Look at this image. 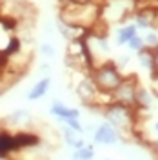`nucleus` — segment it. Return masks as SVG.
Wrapping results in <instances>:
<instances>
[{"instance_id":"1","label":"nucleus","mask_w":158,"mask_h":160,"mask_svg":"<svg viewBox=\"0 0 158 160\" xmlns=\"http://www.w3.org/2000/svg\"><path fill=\"white\" fill-rule=\"evenodd\" d=\"M104 115H106V118L107 122L115 128L116 131H129L133 128V122H135V113H133V108L131 106H126V104H122V102H111L106 106V109H104Z\"/></svg>"},{"instance_id":"2","label":"nucleus","mask_w":158,"mask_h":160,"mask_svg":"<svg viewBox=\"0 0 158 160\" xmlns=\"http://www.w3.org/2000/svg\"><path fill=\"white\" fill-rule=\"evenodd\" d=\"M95 82L98 86L100 91H106V93H113L120 86V82L124 80L122 77V71L115 62H106L104 66H100L95 69Z\"/></svg>"},{"instance_id":"3","label":"nucleus","mask_w":158,"mask_h":160,"mask_svg":"<svg viewBox=\"0 0 158 160\" xmlns=\"http://www.w3.org/2000/svg\"><path fill=\"white\" fill-rule=\"evenodd\" d=\"M136 80L133 77H124V80L120 82V86L113 91L111 95L115 97L116 102H122L126 106H131V108H136Z\"/></svg>"},{"instance_id":"4","label":"nucleus","mask_w":158,"mask_h":160,"mask_svg":"<svg viewBox=\"0 0 158 160\" xmlns=\"http://www.w3.org/2000/svg\"><path fill=\"white\" fill-rule=\"evenodd\" d=\"M100 93H102V91L98 89V86H96V82H95L93 77H91V78L86 77L84 80H80V84L77 86V95H78V98L82 100L86 106L96 104Z\"/></svg>"},{"instance_id":"5","label":"nucleus","mask_w":158,"mask_h":160,"mask_svg":"<svg viewBox=\"0 0 158 160\" xmlns=\"http://www.w3.org/2000/svg\"><path fill=\"white\" fill-rule=\"evenodd\" d=\"M93 140H95V144H100V146H115L120 140V133L109 122H104L95 129Z\"/></svg>"},{"instance_id":"6","label":"nucleus","mask_w":158,"mask_h":160,"mask_svg":"<svg viewBox=\"0 0 158 160\" xmlns=\"http://www.w3.org/2000/svg\"><path fill=\"white\" fill-rule=\"evenodd\" d=\"M31 122H33V115L27 109L13 111L9 117H6V120H4V124L7 128H15V129H26Z\"/></svg>"},{"instance_id":"7","label":"nucleus","mask_w":158,"mask_h":160,"mask_svg":"<svg viewBox=\"0 0 158 160\" xmlns=\"http://www.w3.org/2000/svg\"><path fill=\"white\" fill-rule=\"evenodd\" d=\"M13 138L17 144V149H27V148H37L40 144V137L33 131H26V129H18L17 133H13Z\"/></svg>"},{"instance_id":"8","label":"nucleus","mask_w":158,"mask_h":160,"mask_svg":"<svg viewBox=\"0 0 158 160\" xmlns=\"http://www.w3.org/2000/svg\"><path fill=\"white\" fill-rule=\"evenodd\" d=\"M17 151L18 149L13 138V133L7 129H0V160H9V157Z\"/></svg>"},{"instance_id":"9","label":"nucleus","mask_w":158,"mask_h":160,"mask_svg":"<svg viewBox=\"0 0 158 160\" xmlns=\"http://www.w3.org/2000/svg\"><path fill=\"white\" fill-rule=\"evenodd\" d=\"M156 13L151 8H146V9H140L138 13H135V24L138 29H153L156 26Z\"/></svg>"},{"instance_id":"10","label":"nucleus","mask_w":158,"mask_h":160,"mask_svg":"<svg viewBox=\"0 0 158 160\" xmlns=\"http://www.w3.org/2000/svg\"><path fill=\"white\" fill-rule=\"evenodd\" d=\"M51 115L53 117H57L58 120L62 118H69V117H75V118H78L80 117V111L75 109V108H67L64 102H60V100H55L53 104H51Z\"/></svg>"},{"instance_id":"11","label":"nucleus","mask_w":158,"mask_h":160,"mask_svg":"<svg viewBox=\"0 0 158 160\" xmlns=\"http://www.w3.org/2000/svg\"><path fill=\"white\" fill-rule=\"evenodd\" d=\"M49 88H51V77L47 75V77L40 78L38 82L31 88L29 93H27V98H29V100H40L42 97H46V95H47Z\"/></svg>"},{"instance_id":"12","label":"nucleus","mask_w":158,"mask_h":160,"mask_svg":"<svg viewBox=\"0 0 158 160\" xmlns=\"http://www.w3.org/2000/svg\"><path fill=\"white\" fill-rule=\"evenodd\" d=\"M136 35H138L136 24L135 22H129L126 26L118 28V31H116V42H118V46H126L129 40L133 38V37H136Z\"/></svg>"},{"instance_id":"13","label":"nucleus","mask_w":158,"mask_h":160,"mask_svg":"<svg viewBox=\"0 0 158 160\" xmlns=\"http://www.w3.org/2000/svg\"><path fill=\"white\" fill-rule=\"evenodd\" d=\"M62 137H64V140L69 144L71 148H75V149H78V148H82V146H86V140L80 137L78 131L71 129V128H67V126L62 129Z\"/></svg>"},{"instance_id":"14","label":"nucleus","mask_w":158,"mask_h":160,"mask_svg":"<svg viewBox=\"0 0 158 160\" xmlns=\"http://www.w3.org/2000/svg\"><path fill=\"white\" fill-rule=\"evenodd\" d=\"M138 62L144 69L151 71V73L156 71V62H155V57H153V51L149 49V48H146V49H142L138 53Z\"/></svg>"},{"instance_id":"15","label":"nucleus","mask_w":158,"mask_h":160,"mask_svg":"<svg viewBox=\"0 0 158 160\" xmlns=\"http://www.w3.org/2000/svg\"><path fill=\"white\" fill-rule=\"evenodd\" d=\"M93 157H95V148L87 146V144L75 149V153H73V160H93Z\"/></svg>"},{"instance_id":"16","label":"nucleus","mask_w":158,"mask_h":160,"mask_svg":"<svg viewBox=\"0 0 158 160\" xmlns=\"http://www.w3.org/2000/svg\"><path fill=\"white\" fill-rule=\"evenodd\" d=\"M20 51H22V40H20L18 37H11V38L7 40V46L4 48V53L11 58V57H15Z\"/></svg>"},{"instance_id":"17","label":"nucleus","mask_w":158,"mask_h":160,"mask_svg":"<svg viewBox=\"0 0 158 160\" xmlns=\"http://www.w3.org/2000/svg\"><path fill=\"white\" fill-rule=\"evenodd\" d=\"M136 106H140V108L151 106V93L146 88H138L136 89Z\"/></svg>"},{"instance_id":"18","label":"nucleus","mask_w":158,"mask_h":160,"mask_svg":"<svg viewBox=\"0 0 158 160\" xmlns=\"http://www.w3.org/2000/svg\"><path fill=\"white\" fill-rule=\"evenodd\" d=\"M126 46H127L129 51H133V53H140L142 49H146V48H147V46H146V42H144V37H142V35L133 37V38L129 40Z\"/></svg>"},{"instance_id":"19","label":"nucleus","mask_w":158,"mask_h":160,"mask_svg":"<svg viewBox=\"0 0 158 160\" xmlns=\"http://www.w3.org/2000/svg\"><path fill=\"white\" fill-rule=\"evenodd\" d=\"M40 53H42L46 58H55V55H57L55 46H53L51 42H42V44H40Z\"/></svg>"},{"instance_id":"20","label":"nucleus","mask_w":158,"mask_h":160,"mask_svg":"<svg viewBox=\"0 0 158 160\" xmlns=\"http://www.w3.org/2000/svg\"><path fill=\"white\" fill-rule=\"evenodd\" d=\"M144 42H146L147 48H155L158 44V33L153 29H147V33L144 35Z\"/></svg>"},{"instance_id":"21","label":"nucleus","mask_w":158,"mask_h":160,"mask_svg":"<svg viewBox=\"0 0 158 160\" xmlns=\"http://www.w3.org/2000/svg\"><path fill=\"white\" fill-rule=\"evenodd\" d=\"M67 6H87V4H95V0H60Z\"/></svg>"},{"instance_id":"22","label":"nucleus","mask_w":158,"mask_h":160,"mask_svg":"<svg viewBox=\"0 0 158 160\" xmlns=\"http://www.w3.org/2000/svg\"><path fill=\"white\" fill-rule=\"evenodd\" d=\"M149 49L153 51V57H155V62H156V69H158V44L155 48H149Z\"/></svg>"},{"instance_id":"23","label":"nucleus","mask_w":158,"mask_h":160,"mask_svg":"<svg viewBox=\"0 0 158 160\" xmlns=\"http://www.w3.org/2000/svg\"><path fill=\"white\" fill-rule=\"evenodd\" d=\"M155 131H156V133H158V122H156V124H155Z\"/></svg>"}]
</instances>
